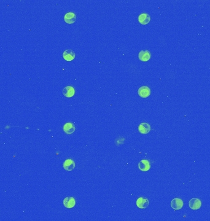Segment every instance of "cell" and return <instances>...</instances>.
I'll use <instances>...</instances> for the list:
<instances>
[{"instance_id":"obj_10","label":"cell","mask_w":210,"mask_h":221,"mask_svg":"<svg viewBox=\"0 0 210 221\" xmlns=\"http://www.w3.org/2000/svg\"><path fill=\"white\" fill-rule=\"evenodd\" d=\"M63 131L65 132V133H66L67 134L70 135L74 132L76 128H75V125L73 123L67 122L63 125Z\"/></svg>"},{"instance_id":"obj_5","label":"cell","mask_w":210,"mask_h":221,"mask_svg":"<svg viewBox=\"0 0 210 221\" xmlns=\"http://www.w3.org/2000/svg\"><path fill=\"white\" fill-rule=\"evenodd\" d=\"M138 95L141 98H147L151 95V89L147 86H142L138 89Z\"/></svg>"},{"instance_id":"obj_1","label":"cell","mask_w":210,"mask_h":221,"mask_svg":"<svg viewBox=\"0 0 210 221\" xmlns=\"http://www.w3.org/2000/svg\"><path fill=\"white\" fill-rule=\"evenodd\" d=\"M189 206L190 209L193 210H197L200 208L202 206L201 200L197 198H194L189 202Z\"/></svg>"},{"instance_id":"obj_13","label":"cell","mask_w":210,"mask_h":221,"mask_svg":"<svg viewBox=\"0 0 210 221\" xmlns=\"http://www.w3.org/2000/svg\"><path fill=\"white\" fill-rule=\"evenodd\" d=\"M75 90L72 86H67L63 89V94L67 98H71L74 96Z\"/></svg>"},{"instance_id":"obj_2","label":"cell","mask_w":210,"mask_h":221,"mask_svg":"<svg viewBox=\"0 0 210 221\" xmlns=\"http://www.w3.org/2000/svg\"><path fill=\"white\" fill-rule=\"evenodd\" d=\"M183 205H184L183 201L179 198H174L171 202V206L172 209L175 210H181L182 208Z\"/></svg>"},{"instance_id":"obj_6","label":"cell","mask_w":210,"mask_h":221,"mask_svg":"<svg viewBox=\"0 0 210 221\" xmlns=\"http://www.w3.org/2000/svg\"><path fill=\"white\" fill-rule=\"evenodd\" d=\"M138 168L142 171H147L151 168V163L147 160H142L138 163Z\"/></svg>"},{"instance_id":"obj_8","label":"cell","mask_w":210,"mask_h":221,"mask_svg":"<svg viewBox=\"0 0 210 221\" xmlns=\"http://www.w3.org/2000/svg\"><path fill=\"white\" fill-rule=\"evenodd\" d=\"M76 205V200L72 197H66L63 200V205L67 208L71 209L72 208Z\"/></svg>"},{"instance_id":"obj_3","label":"cell","mask_w":210,"mask_h":221,"mask_svg":"<svg viewBox=\"0 0 210 221\" xmlns=\"http://www.w3.org/2000/svg\"><path fill=\"white\" fill-rule=\"evenodd\" d=\"M151 54L148 50H144L140 51L138 54V58L142 62H147L151 59Z\"/></svg>"},{"instance_id":"obj_14","label":"cell","mask_w":210,"mask_h":221,"mask_svg":"<svg viewBox=\"0 0 210 221\" xmlns=\"http://www.w3.org/2000/svg\"><path fill=\"white\" fill-rule=\"evenodd\" d=\"M63 167L67 171H72L75 168V163L72 159H67L64 162Z\"/></svg>"},{"instance_id":"obj_11","label":"cell","mask_w":210,"mask_h":221,"mask_svg":"<svg viewBox=\"0 0 210 221\" xmlns=\"http://www.w3.org/2000/svg\"><path fill=\"white\" fill-rule=\"evenodd\" d=\"M138 131L142 134H147L151 131V126L147 123L142 122L138 126Z\"/></svg>"},{"instance_id":"obj_4","label":"cell","mask_w":210,"mask_h":221,"mask_svg":"<svg viewBox=\"0 0 210 221\" xmlns=\"http://www.w3.org/2000/svg\"><path fill=\"white\" fill-rule=\"evenodd\" d=\"M149 200L146 197H140L137 200V206L140 209H146L149 205Z\"/></svg>"},{"instance_id":"obj_7","label":"cell","mask_w":210,"mask_h":221,"mask_svg":"<svg viewBox=\"0 0 210 221\" xmlns=\"http://www.w3.org/2000/svg\"><path fill=\"white\" fill-rule=\"evenodd\" d=\"M63 57L66 61L71 62V61H72V60L74 59V58H75V53L71 49H67V50H65L63 52Z\"/></svg>"},{"instance_id":"obj_9","label":"cell","mask_w":210,"mask_h":221,"mask_svg":"<svg viewBox=\"0 0 210 221\" xmlns=\"http://www.w3.org/2000/svg\"><path fill=\"white\" fill-rule=\"evenodd\" d=\"M65 22L68 24H73L76 20V15L74 12H67L64 16Z\"/></svg>"},{"instance_id":"obj_12","label":"cell","mask_w":210,"mask_h":221,"mask_svg":"<svg viewBox=\"0 0 210 221\" xmlns=\"http://www.w3.org/2000/svg\"><path fill=\"white\" fill-rule=\"evenodd\" d=\"M138 21L142 25H146L151 21V17L146 13L141 14L138 16Z\"/></svg>"}]
</instances>
